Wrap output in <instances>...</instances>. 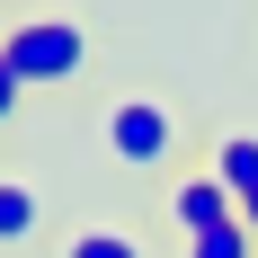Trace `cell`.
Listing matches in <instances>:
<instances>
[{"label": "cell", "instance_id": "obj_1", "mask_svg": "<svg viewBox=\"0 0 258 258\" xmlns=\"http://www.w3.org/2000/svg\"><path fill=\"white\" fill-rule=\"evenodd\" d=\"M0 62L27 80V89H72L89 72V27L80 18H18L0 36Z\"/></svg>", "mask_w": 258, "mask_h": 258}, {"label": "cell", "instance_id": "obj_2", "mask_svg": "<svg viewBox=\"0 0 258 258\" xmlns=\"http://www.w3.org/2000/svg\"><path fill=\"white\" fill-rule=\"evenodd\" d=\"M98 134H107V152L125 160V169H169V160H178V116H169L160 98H143V89L107 98Z\"/></svg>", "mask_w": 258, "mask_h": 258}, {"label": "cell", "instance_id": "obj_3", "mask_svg": "<svg viewBox=\"0 0 258 258\" xmlns=\"http://www.w3.org/2000/svg\"><path fill=\"white\" fill-rule=\"evenodd\" d=\"M169 223H178L187 240H205V232H223V223H240V196L214 169H187L178 187H169Z\"/></svg>", "mask_w": 258, "mask_h": 258}, {"label": "cell", "instance_id": "obj_4", "mask_svg": "<svg viewBox=\"0 0 258 258\" xmlns=\"http://www.w3.org/2000/svg\"><path fill=\"white\" fill-rule=\"evenodd\" d=\"M205 169H214V178H223V187H232L240 205H249V196H258V134H249V125H240V134H223V143H214V160H205Z\"/></svg>", "mask_w": 258, "mask_h": 258}, {"label": "cell", "instance_id": "obj_5", "mask_svg": "<svg viewBox=\"0 0 258 258\" xmlns=\"http://www.w3.org/2000/svg\"><path fill=\"white\" fill-rule=\"evenodd\" d=\"M45 232V196L27 178H0V249H18V240H36Z\"/></svg>", "mask_w": 258, "mask_h": 258}, {"label": "cell", "instance_id": "obj_6", "mask_svg": "<svg viewBox=\"0 0 258 258\" xmlns=\"http://www.w3.org/2000/svg\"><path fill=\"white\" fill-rule=\"evenodd\" d=\"M53 258H152V249H143L134 232H116V223H80V232L62 240Z\"/></svg>", "mask_w": 258, "mask_h": 258}, {"label": "cell", "instance_id": "obj_7", "mask_svg": "<svg viewBox=\"0 0 258 258\" xmlns=\"http://www.w3.org/2000/svg\"><path fill=\"white\" fill-rule=\"evenodd\" d=\"M187 258H258V232H249V223H223V232L187 240Z\"/></svg>", "mask_w": 258, "mask_h": 258}, {"label": "cell", "instance_id": "obj_8", "mask_svg": "<svg viewBox=\"0 0 258 258\" xmlns=\"http://www.w3.org/2000/svg\"><path fill=\"white\" fill-rule=\"evenodd\" d=\"M18 107H27V80L0 62V125H18Z\"/></svg>", "mask_w": 258, "mask_h": 258}, {"label": "cell", "instance_id": "obj_9", "mask_svg": "<svg viewBox=\"0 0 258 258\" xmlns=\"http://www.w3.org/2000/svg\"><path fill=\"white\" fill-rule=\"evenodd\" d=\"M240 223H249V232H258V196H249V205H240Z\"/></svg>", "mask_w": 258, "mask_h": 258}]
</instances>
